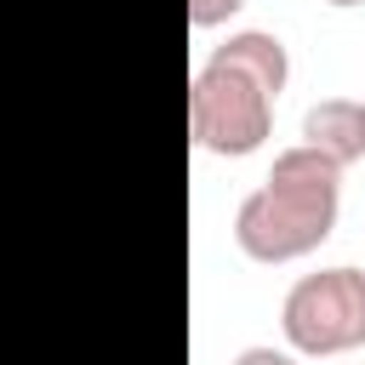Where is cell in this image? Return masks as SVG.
I'll use <instances>...</instances> for the list:
<instances>
[{
    "mask_svg": "<svg viewBox=\"0 0 365 365\" xmlns=\"http://www.w3.org/2000/svg\"><path fill=\"white\" fill-rule=\"evenodd\" d=\"M291 80V57L279 34L240 29L228 34L188 80V137L205 154H257L274 131V97Z\"/></svg>",
    "mask_w": 365,
    "mask_h": 365,
    "instance_id": "obj_1",
    "label": "cell"
},
{
    "mask_svg": "<svg viewBox=\"0 0 365 365\" xmlns=\"http://www.w3.org/2000/svg\"><path fill=\"white\" fill-rule=\"evenodd\" d=\"M240 6H245V0H188V23H194V29H217V23H228Z\"/></svg>",
    "mask_w": 365,
    "mask_h": 365,
    "instance_id": "obj_5",
    "label": "cell"
},
{
    "mask_svg": "<svg viewBox=\"0 0 365 365\" xmlns=\"http://www.w3.org/2000/svg\"><path fill=\"white\" fill-rule=\"evenodd\" d=\"M279 331L297 354H348L365 348V268H319L302 274L279 302Z\"/></svg>",
    "mask_w": 365,
    "mask_h": 365,
    "instance_id": "obj_3",
    "label": "cell"
},
{
    "mask_svg": "<svg viewBox=\"0 0 365 365\" xmlns=\"http://www.w3.org/2000/svg\"><path fill=\"white\" fill-rule=\"evenodd\" d=\"M302 143H314L319 154H331L342 171L365 154V108L354 97H325L302 114Z\"/></svg>",
    "mask_w": 365,
    "mask_h": 365,
    "instance_id": "obj_4",
    "label": "cell"
},
{
    "mask_svg": "<svg viewBox=\"0 0 365 365\" xmlns=\"http://www.w3.org/2000/svg\"><path fill=\"white\" fill-rule=\"evenodd\" d=\"M228 365H297L285 348H268V342H257V348H240Z\"/></svg>",
    "mask_w": 365,
    "mask_h": 365,
    "instance_id": "obj_6",
    "label": "cell"
},
{
    "mask_svg": "<svg viewBox=\"0 0 365 365\" xmlns=\"http://www.w3.org/2000/svg\"><path fill=\"white\" fill-rule=\"evenodd\" d=\"M342 205V165L314 143L279 148L262 188H251L234 211V240L257 262H291L331 240Z\"/></svg>",
    "mask_w": 365,
    "mask_h": 365,
    "instance_id": "obj_2",
    "label": "cell"
},
{
    "mask_svg": "<svg viewBox=\"0 0 365 365\" xmlns=\"http://www.w3.org/2000/svg\"><path fill=\"white\" fill-rule=\"evenodd\" d=\"M325 6H365V0H325Z\"/></svg>",
    "mask_w": 365,
    "mask_h": 365,
    "instance_id": "obj_7",
    "label": "cell"
},
{
    "mask_svg": "<svg viewBox=\"0 0 365 365\" xmlns=\"http://www.w3.org/2000/svg\"><path fill=\"white\" fill-rule=\"evenodd\" d=\"M359 108H365V103H359Z\"/></svg>",
    "mask_w": 365,
    "mask_h": 365,
    "instance_id": "obj_8",
    "label": "cell"
}]
</instances>
